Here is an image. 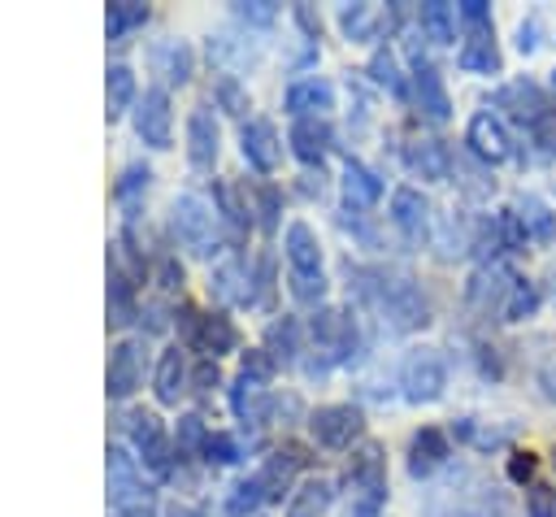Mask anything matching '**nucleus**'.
<instances>
[{
  "mask_svg": "<svg viewBox=\"0 0 556 517\" xmlns=\"http://www.w3.org/2000/svg\"><path fill=\"white\" fill-rule=\"evenodd\" d=\"M361 291L395 321V330H417L430 321V304L421 295V287L408 278V274H387V269H356Z\"/></svg>",
  "mask_w": 556,
  "mask_h": 517,
  "instance_id": "f257e3e1",
  "label": "nucleus"
},
{
  "mask_svg": "<svg viewBox=\"0 0 556 517\" xmlns=\"http://www.w3.org/2000/svg\"><path fill=\"white\" fill-rule=\"evenodd\" d=\"M287 261H291V295L300 304H317L326 295V278H321V243L313 235L308 222H291L282 235Z\"/></svg>",
  "mask_w": 556,
  "mask_h": 517,
  "instance_id": "f03ea898",
  "label": "nucleus"
},
{
  "mask_svg": "<svg viewBox=\"0 0 556 517\" xmlns=\"http://www.w3.org/2000/svg\"><path fill=\"white\" fill-rule=\"evenodd\" d=\"M400 387H404V400H413V404L439 400L443 387H447V365H443V356H439L434 348L408 352L404 365H400Z\"/></svg>",
  "mask_w": 556,
  "mask_h": 517,
  "instance_id": "7ed1b4c3",
  "label": "nucleus"
},
{
  "mask_svg": "<svg viewBox=\"0 0 556 517\" xmlns=\"http://www.w3.org/2000/svg\"><path fill=\"white\" fill-rule=\"evenodd\" d=\"M169 230H174V239H178L187 252H195V256H208V252L217 248V239H213V213H208V204H204L200 196H178V200H174V209H169Z\"/></svg>",
  "mask_w": 556,
  "mask_h": 517,
  "instance_id": "20e7f679",
  "label": "nucleus"
},
{
  "mask_svg": "<svg viewBox=\"0 0 556 517\" xmlns=\"http://www.w3.org/2000/svg\"><path fill=\"white\" fill-rule=\"evenodd\" d=\"M313 348L321 352V369L348 361L356 348V321L348 308H317L313 313Z\"/></svg>",
  "mask_w": 556,
  "mask_h": 517,
  "instance_id": "39448f33",
  "label": "nucleus"
},
{
  "mask_svg": "<svg viewBox=\"0 0 556 517\" xmlns=\"http://www.w3.org/2000/svg\"><path fill=\"white\" fill-rule=\"evenodd\" d=\"M352 491H356V513L369 517L382 500H387V461H382V447L378 443H365L356 456H352Z\"/></svg>",
  "mask_w": 556,
  "mask_h": 517,
  "instance_id": "423d86ee",
  "label": "nucleus"
},
{
  "mask_svg": "<svg viewBox=\"0 0 556 517\" xmlns=\"http://www.w3.org/2000/svg\"><path fill=\"white\" fill-rule=\"evenodd\" d=\"M513 287H517V274L513 269H504V265H482L473 278H469V287H465V295H469V304L478 308V313H500L504 317V308H508V300H513Z\"/></svg>",
  "mask_w": 556,
  "mask_h": 517,
  "instance_id": "0eeeda50",
  "label": "nucleus"
},
{
  "mask_svg": "<svg viewBox=\"0 0 556 517\" xmlns=\"http://www.w3.org/2000/svg\"><path fill=\"white\" fill-rule=\"evenodd\" d=\"M308 430H313V439L321 447H348L361 434V408H352V404H321L308 417Z\"/></svg>",
  "mask_w": 556,
  "mask_h": 517,
  "instance_id": "6e6552de",
  "label": "nucleus"
},
{
  "mask_svg": "<svg viewBox=\"0 0 556 517\" xmlns=\"http://www.w3.org/2000/svg\"><path fill=\"white\" fill-rule=\"evenodd\" d=\"M169 96L165 87H148L143 100L135 104V135L148 143V148H169Z\"/></svg>",
  "mask_w": 556,
  "mask_h": 517,
  "instance_id": "1a4fd4ad",
  "label": "nucleus"
},
{
  "mask_svg": "<svg viewBox=\"0 0 556 517\" xmlns=\"http://www.w3.org/2000/svg\"><path fill=\"white\" fill-rule=\"evenodd\" d=\"M391 222L408 243H426L430 239V204L417 187H395L391 196Z\"/></svg>",
  "mask_w": 556,
  "mask_h": 517,
  "instance_id": "9d476101",
  "label": "nucleus"
},
{
  "mask_svg": "<svg viewBox=\"0 0 556 517\" xmlns=\"http://www.w3.org/2000/svg\"><path fill=\"white\" fill-rule=\"evenodd\" d=\"M465 143H469V152H473L478 161H486V165H500V161L508 156V130H504V122H500L491 109H482V113L469 117Z\"/></svg>",
  "mask_w": 556,
  "mask_h": 517,
  "instance_id": "9b49d317",
  "label": "nucleus"
},
{
  "mask_svg": "<svg viewBox=\"0 0 556 517\" xmlns=\"http://www.w3.org/2000/svg\"><path fill=\"white\" fill-rule=\"evenodd\" d=\"M495 109H508V113H513L521 126H530V130L552 117V113H547V100H543V91H539V83H530V78H517V83L500 87Z\"/></svg>",
  "mask_w": 556,
  "mask_h": 517,
  "instance_id": "f8f14e48",
  "label": "nucleus"
},
{
  "mask_svg": "<svg viewBox=\"0 0 556 517\" xmlns=\"http://www.w3.org/2000/svg\"><path fill=\"white\" fill-rule=\"evenodd\" d=\"M143 378V343L139 339H122L109 356V395L126 400Z\"/></svg>",
  "mask_w": 556,
  "mask_h": 517,
  "instance_id": "ddd939ff",
  "label": "nucleus"
},
{
  "mask_svg": "<svg viewBox=\"0 0 556 517\" xmlns=\"http://www.w3.org/2000/svg\"><path fill=\"white\" fill-rule=\"evenodd\" d=\"M239 143H243V156H248V165H256L261 174H269V169L278 165V156H282L278 130H274V122H265V117H252V122H243V130H239Z\"/></svg>",
  "mask_w": 556,
  "mask_h": 517,
  "instance_id": "4468645a",
  "label": "nucleus"
},
{
  "mask_svg": "<svg viewBox=\"0 0 556 517\" xmlns=\"http://www.w3.org/2000/svg\"><path fill=\"white\" fill-rule=\"evenodd\" d=\"M413 96H417V109H421L430 122H447L452 100H447V87H443V78H439L434 65H426V61L413 65Z\"/></svg>",
  "mask_w": 556,
  "mask_h": 517,
  "instance_id": "2eb2a0df",
  "label": "nucleus"
},
{
  "mask_svg": "<svg viewBox=\"0 0 556 517\" xmlns=\"http://www.w3.org/2000/svg\"><path fill=\"white\" fill-rule=\"evenodd\" d=\"M130 443L143 452V461L156 474L169 469V447H165V430H161V417L156 413H130Z\"/></svg>",
  "mask_w": 556,
  "mask_h": 517,
  "instance_id": "dca6fc26",
  "label": "nucleus"
},
{
  "mask_svg": "<svg viewBox=\"0 0 556 517\" xmlns=\"http://www.w3.org/2000/svg\"><path fill=\"white\" fill-rule=\"evenodd\" d=\"M187 156L195 169H208L217 161V117L204 104L191 109V117H187Z\"/></svg>",
  "mask_w": 556,
  "mask_h": 517,
  "instance_id": "f3484780",
  "label": "nucleus"
},
{
  "mask_svg": "<svg viewBox=\"0 0 556 517\" xmlns=\"http://www.w3.org/2000/svg\"><path fill=\"white\" fill-rule=\"evenodd\" d=\"M291 152L304 161V165H321L326 152H330V126L321 117H295L291 122Z\"/></svg>",
  "mask_w": 556,
  "mask_h": 517,
  "instance_id": "a211bd4d",
  "label": "nucleus"
},
{
  "mask_svg": "<svg viewBox=\"0 0 556 517\" xmlns=\"http://www.w3.org/2000/svg\"><path fill=\"white\" fill-rule=\"evenodd\" d=\"M447 456H452V452H447L443 430L421 426V430L413 434V443H408V474H413V478H430Z\"/></svg>",
  "mask_w": 556,
  "mask_h": 517,
  "instance_id": "6ab92c4d",
  "label": "nucleus"
},
{
  "mask_svg": "<svg viewBox=\"0 0 556 517\" xmlns=\"http://www.w3.org/2000/svg\"><path fill=\"white\" fill-rule=\"evenodd\" d=\"M287 113L295 117H321L330 104H334V87L326 78H304V83H291L287 87Z\"/></svg>",
  "mask_w": 556,
  "mask_h": 517,
  "instance_id": "aec40b11",
  "label": "nucleus"
},
{
  "mask_svg": "<svg viewBox=\"0 0 556 517\" xmlns=\"http://www.w3.org/2000/svg\"><path fill=\"white\" fill-rule=\"evenodd\" d=\"M456 61L469 74H495L500 70V48H495L491 26H469V39L460 43V56Z\"/></svg>",
  "mask_w": 556,
  "mask_h": 517,
  "instance_id": "412c9836",
  "label": "nucleus"
},
{
  "mask_svg": "<svg viewBox=\"0 0 556 517\" xmlns=\"http://www.w3.org/2000/svg\"><path fill=\"white\" fill-rule=\"evenodd\" d=\"M404 161H408L413 174H421V178H430V182H443V178L452 174V156H447V148H443L439 139H413V143L404 148Z\"/></svg>",
  "mask_w": 556,
  "mask_h": 517,
  "instance_id": "4be33fe9",
  "label": "nucleus"
},
{
  "mask_svg": "<svg viewBox=\"0 0 556 517\" xmlns=\"http://www.w3.org/2000/svg\"><path fill=\"white\" fill-rule=\"evenodd\" d=\"M191 343L213 361V356H222V352H230L235 343H239V335H235V326H230V317H222V313H204L200 321H195V330H191Z\"/></svg>",
  "mask_w": 556,
  "mask_h": 517,
  "instance_id": "5701e85b",
  "label": "nucleus"
},
{
  "mask_svg": "<svg viewBox=\"0 0 556 517\" xmlns=\"http://www.w3.org/2000/svg\"><path fill=\"white\" fill-rule=\"evenodd\" d=\"M109 495H113V504H117V508H122V504H130V500H139V495H148V491H143V482H139L135 461H130L122 447H109Z\"/></svg>",
  "mask_w": 556,
  "mask_h": 517,
  "instance_id": "b1692460",
  "label": "nucleus"
},
{
  "mask_svg": "<svg viewBox=\"0 0 556 517\" xmlns=\"http://www.w3.org/2000/svg\"><path fill=\"white\" fill-rule=\"evenodd\" d=\"M343 196H348V209H352V213H361V209L378 204L382 182H378V174H374V169H365L361 161H348V165H343Z\"/></svg>",
  "mask_w": 556,
  "mask_h": 517,
  "instance_id": "393cba45",
  "label": "nucleus"
},
{
  "mask_svg": "<svg viewBox=\"0 0 556 517\" xmlns=\"http://www.w3.org/2000/svg\"><path fill=\"white\" fill-rule=\"evenodd\" d=\"M230 408H235L239 421H248V426H265V421H269V391H265L261 382H252V378L239 374L235 395H230Z\"/></svg>",
  "mask_w": 556,
  "mask_h": 517,
  "instance_id": "a878e982",
  "label": "nucleus"
},
{
  "mask_svg": "<svg viewBox=\"0 0 556 517\" xmlns=\"http://www.w3.org/2000/svg\"><path fill=\"white\" fill-rule=\"evenodd\" d=\"M295 469H300V452H295V447H282V452L265 456V465H261V474H256V482H261L265 500H278V495L291 487Z\"/></svg>",
  "mask_w": 556,
  "mask_h": 517,
  "instance_id": "bb28decb",
  "label": "nucleus"
},
{
  "mask_svg": "<svg viewBox=\"0 0 556 517\" xmlns=\"http://www.w3.org/2000/svg\"><path fill=\"white\" fill-rule=\"evenodd\" d=\"M148 61H152V70L165 74L169 83H187V78H191V48H187L182 39H161V43H152Z\"/></svg>",
  "mask_w": 556,
  "mask_h": 517,
  "instance_id": "cd10ccee",
  "label": "nucleus"
},
{
  "mask_svg": "<svg viewBox=\"0 0 556 517\" xmlns=\"http://www.w3.org/2000/svg\"><path fill=\"white\" fill-rule=\"evenodd\" d=\"M513 213L521 217V226H526V235H530L534 243H552V239H556V217H552V209H547L539 196H517Z\"/></svg>",
  "mask_w": 556,
  "mask_h": 517,
  "instance_id": "c85d7f7f",
  "label": "nucleus"
},
{
  "mask_svg": "<svg viewBox=\"0 0 556 517\" xmlns=\"http://www.w3.org/2000/svg\"><path fill=\"white\" fill-rule=\"evenodd\" d=\"M456 9L452 4H443V0H426L421 9H417V22H421V35L426 39H434V43H452L456 39Z\"/></svg>",
  "mask_w": 556,
  "mask_h": 517,
  "instance_id": "c756f323",
  "label": "nucleus"
},
{
  "mask_svg": "<svg viewBox=\"0 0 556 517\" xmlns=\"http://www.w3.org/2000/svg\"><path fill=\"white\" fill-rule=\"evenodd\" d=\"M330 495H334V487H330L326 478H308V482L291 495L287 517H321V513L330 508Z\"/></svg>",
  "mask_w": 556,
  "mask_h": 517,
  "instance_id": "7c9ffc66",
  "label": "nucleus"
},
{
  "mask_svg": "<svg viewBox=\"0 0 556 517\" xmlns=\"http://www.w3.org/2000/svg\"><path fill=\"white\" fill-rule=\"evenodd\" d=\"M182 382H187V365H182L178 348H169V352L161 356V365H156V400H161V404H178Z\"/></svg>",
  "mask_w": 556,
  "mask_h": 517,
  "instance_id": "2f4dec72",
  "label": "nucleus"
},
{
  "mask_svg": "<svg viewBox=\"0 0 556 517\" xmlns=\"http://www.w3.org/2000/svg\"><path fill=\"white\" fill-rule=\"evenodd\" d=\"M104 91H109V117L126 113V104L135 100V74H130L126 65H109V83H104Z\"/></svg>",
  "mask_w": 556,
  "mask_h": 517,
  "instance_id": "473e14b6",
  "label": "nucleus"
},
{
  "mask_svg": "<svg viewBox=\"0 0 556 517\" xmlns=\"http://www.w3.org/2000/svg\"><path fill=\"white\" fill-rule=\"evenodd\" d=\"M143 22H148V4H135V0L109 4V39H122L130 26H143Z\"/></svg>",
  "mask_w": 556,
  "mask_h": 517,
  "instance_id": "72a5a7b5",
  "label": "nucleus"
},
{
  "mask_svg": "<svg viewBox=\"0 0 556 517\" xmlns=\"http://www.w3.org/2000/svg\"><path fill=\"white\" fill-rule=\"evenodd\" d=\"M339 26H343L348 39H369L374 26H378V13L369 4H343L339 9Z\"/></svg>",
  "mask_w": 556,
  "mask_h": 517,
  "instance_id": "f704fd0d",
  "label": "nucleus"
},
{
  "mask_svg": "<svg viewBox=\"0 0 556 517\" xmlns=\"http://www.w3.org/2000/svg\"><path fill=\"white\" fill-rule=\"evenodd\" d=\"M274 361H282V365H291L295 361V321L291 317H282V321H274L269 326V348H265Z\"/></svg>",
  "mask_w": 556,
  "mask_h": 517,
  "instance_id": "c9c22d12",
  "label": "nucleus"
},
{
  "mask_svg": "<svg viewBox=\"0 0 556 517\" xmlns=\"http://www.w3.org/2000/svg\"><path fill=\"white\" fill-rule=\"evenodd\" d=\"M178 456H195V452H204V443H208V430H204V421L195 417V413H187V417H178Z\"/></svg>",
  "mask_w": 556,
  "mask_h": 517,
  "instance_id": "e433bc0d",
  "label": "nucleus"
},
{
  "mask_svg": "<svg viewBox=\"0 0 556 517\" xmlns=\"http://www.w3.org/2000/svg\"><path fill=\"white\" fill-rule=\"evenodd\" d=\"M369 74H374V83H378V87H387L391 96H404V78H400V65H395V56H391V52H374Z\"/></svg>",
  "mask_w": 556,
  "mask_h": 517,
  "instance_id": "4c0bfd02",
  "label": "nucleus"
},
{
  "mask_svg": "<svg viewBox=\"0 0 556 517\" xmlns=\"http://www.w3.org/2000/svg\"><path fill=\"white\" fill-rule=\"evenodd\" d=\"M534 308H539V291H534V282L517 278V287H513V300H508V308H504V321H526Z\"/></svg>",
  "mask_w": 556,
  "mask_h": 517,
  "instance_id": "58836bf2",
  "label": "nucleus"
},
{
  "mask_svg": "<svg viewBox=\"0 0 556 517\" xmlns=\"http://www.w3.org/2000/svg\"><path fill=\"white\" fill-rule=\"evenodd\" d=\"M526 517H556V487L530 482V491H526Z\"/></svg>",
  "mask_w": 556,
  "mask_h": 517,
  "instance_id": "ea45409f",
  "label": "nucleus"
},
{
  "mask_svg": "<svg viewBox=\"0 0 556 517\" xmlns=\"http://www.w3.org/2000/svg\"><path fill=\"white\" fill-rule=\"evenodd\" d=\"M261 500H265V491H261V482H256V478L239 482V487H235V495H230V517H248Z\"/></svg>",
  "mask_w": 556,
  "mask_h": 517,
  "instance_id": "a19ab883",
  "label": "nucleus"
},
{
  "mask_svg": "<svg viewBox=\"0 0 556 517\" xmlns=\"http://www.w3.org/2000/svg\"><path fill=\"white\" fill-rule=\"evenodd\" d=\"M213 196H217V204H222V217H226L230 226H248V204H239V200H235V187L217 182V187H213Z\"/></svg>",
  "mask_w": 556,
  "mask_h": 517,
  "instance_id": "79ce46f5",
  "label": "nucleus"
},
{
  "mask_svg": "<svg viewBox=\"0 0 556 517\" xmlns=\"http://www.w3.org/2000/svg\"><path fill=\"white\" fill-rule=\"evenodd\" d=\"M204 461H213V465H235V461H239V443H235L230 434H208Z\"/></svg>",
  "mask_w": 556,
  "mask_h": 517,
  "instance_id": "37998d69",
  "label": "nucleus"
},
{
  "mask_svg": "<svg viewBox=\"0 0 556 517\" xmlns=\"http://www.w3.org/2000/svg\"><path fill=\"white\" fill-rule=\"evenodd\" d=\"M252 196H256V213H261L256 222H261L265 230H274V226H278V191H274L269 182H261Z\"/></svg>",
  "mask_w": 556,
  "mask_h": 517,
  "instance_id": "c03bdc74",
  "label": "nucleus"
},
{
  "mask_svg": "<svg viewBox=\"0 0 556 517\" xmlns=\"http://www.w3.org/2000/svg\"><path fill=\"white\" fill-rule=\"evenodd\" d=\"M143 187H148V165H126L113 191H117V200H130V196L143 191Z\"/></svg>",
  "mask_w": 556,
  "mask_h": 517,
  "instance_id": "a18cd8bd",
  "label": "nucleus"
},
{
  "mask_svg": "<svg viewBox=\"0 0 556 517\" xmlns=\"http://www.w3.org/2000/svg\"><path fill=\"white\" fill-rule=\"evenodd\" d=\"M274 365H278V361H274L265 348H256V352H248V356H243V378H252V382H265V378L274 374Z\"/></svg>",
  "mask_w": 556,
  "mask_h": 517,
  "instance_id": "49530a36",
  "label": "nucleus"
},
{
  "mask_svg": "<svg viewBox=\"0 0 556 517\" xmlns=\"http://www.w3.org/2000/svg\"><path fill=\"white\" fill-rule=\"evenodd\" d=\"M213 96H217V104H226V113H243V109H248V96L239 91V83H235V78H222Z\"/></svg>",
  "mask_w": 556,
  "mask_h": 517,
  "instance_id": "de8ad7c7",
  "label": "nucleus"
},
{
  "mask_svg": "<svg viewBox=\"0 0 556 517\" xmlns=\"http://www.w3.org/2000/svg\"><path fill=\"white\" fill-rule=\"evenodd\" d=\"M534 469H539V456H534L530 447L508 456V478H513V482H530V478H534Z\"/></svg>",
  "mask_w": 556,
  "mask_h": 517,
  "instance_id": "09e8293b",
  "label": "nucleus"
},
{
  "mask_svg": "<svg viewBox=\"0 0 556 517\" xmlns=\"http://www.w3.org/2000/svg\"><path fill=\"white\" fill-rule=\"evenodd\" d=\"M235 13H239L243 22H252V26H269L278 9H274L269 0H252V4H235Z\"/></svg>",
  "mask_w": 556,
  "mask_h": 517,
  "instance_id": "8fccbe9b",
  "label": "nucleus"
},
{
  "mask_svg": "<svg viewBox=\"0 0 556 517\" xmlns=\"http://www.w3.org/2000/svg\"><path fill=\"white\" fill-rule=\"evenodd\" d=\"M456 13H460L465 26H491V9H486V0H465Z\"/></svg>",
  "mask_w": 556,
  "mask_h": 517,
  "instance_id": "3c124183",
  "label": "nucleus"
},
{
  "mask_svg": "<svg viewBox=\"0 0 556 517\" xmlns=\"http://www.w3.org/2000/svg\"><path fill=\"white\" fill-rule=\"evenodd\" d=\"M117 517H156V504H152V495H139V500L122 504V508H117Z\"/></svg>",
  "mask_w": 556,
  "mask_h": 517,
  "instance_id": "603ef678",
  "label": "nucleus"
},
{
  "mask_svg": "<svg viewBox=\"0 0 556 517\" xmlns=\"http://www.w3.org/2000/svg\"><path fill=\"white\" fill-rule=\"evenodd\" d=\"M156 274H161V287H178V282H182V265H178V261H169V256L156 265Z\"/></svg>",
  "mask_w": 556,
  "mask_h": 517,
  "instance_id": "864d4df0",
  "label": "nucleus"
},
{
  "mask_svg": "<svg viewBox=\"0 0 556 517\" xmlns=\"http://www.w3.org/2000/svg\"><path fill=\"white\" fill-rule=\"evenodd\" d=\"M217 378H222L217 374V361H200L195 365V387H217Z\"/></svg>",
  "mask_w": 556,
  "mask_h": 517,
  "instance_id": "5fc2aeb1",
  "label": "nucleus"
},
{
  "mask_svg": "<svg viewBox=\"0 0 556 517\" xmlns=\"http://www.w3.org/2000/svg\"><path fill=\"white\" fill-rule=\"evenodd\" d=\"M295 22H300V26H304V30H308V35H313V39H317V35H321V22H317V17H313V9H308V4H295Z\"/></svg>",
  "mask_w": 556,
  "mask_h": 517,
  "instance_id": "6e6d98bb",
  "label": "nucleus"
},
{
  "mask_svg": "<svg viewBox=\"0 0 556 517\" xmlns=\"http://www.w3.org/2000/svg\"><path fill=\"white\" fill-rule=\"evenodd\" d=\"M534 30H539L534 22H530V26H521V39H517V48H521V52H534V48H539V39H534Z\"/></svg>",
  "mask_w": 556,
  "mask_h": 517,
  "instance_id": "4d7b16f0",
  "label": "nucleus"
},
{
  "mask_svg": "<svg viewBox=\"0 0 556 517\" xmlns=\"http://www.w3.org/2000/svg\"><path fill=\"white\" fill-rule=\"evenodd\" d=\"M169 517H200V513H191V508H174Z\"/></svg>",
  "mask_w": 556,
  "mask_h": 517,
  "instance_id": "13d9d810",
  "label": "nucleus"
},
{
  "mask_svg": "<svg viewBox=\"0 0 556 517\" xmlns=\"http://www.w3.org/2000/svg\"><path fill=\"white\" fill-rule=\"evenodd\" d=\"M552 96H556V70H552Z\"/></svg>",
  "mask_w": 556,
  "mask_h": 517,
  "instance_id": "bf43d9fd",
  "label": "nucleus"
},
{
  "mask_svg": "<svg viewBox=\"0 0 556 517\" xmlns=\"http://www.w3.org/2000/svg\"><path fill=\"white\" fill-rule=\"evenodd\" d=\"M552 465H556V452H552Z\"/></svg>",
  "mask_w": 556,
  "mask_h": 517,
  "instance_id": "052dcab7",
  "label": "nucleus"
}]
</instances>
